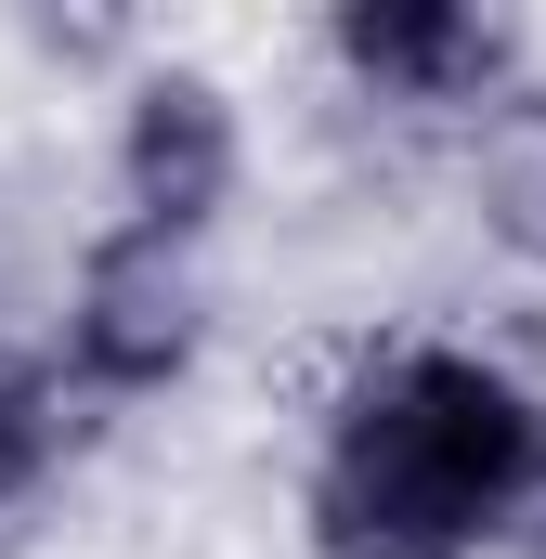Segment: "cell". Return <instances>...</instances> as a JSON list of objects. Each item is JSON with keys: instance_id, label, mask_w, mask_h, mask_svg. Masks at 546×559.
Wrapping results in <instances>:
<instances>
[{"instance_id": "obj_1", "label": "cell", "mask_w": 546, "mask_h": 559, "mask_svg": "<svg viewBox=\"0 0 546 559\" xmlns=\"http://www.w3.org/2000/svg\"><path fill=\"white\" fill-rule=\"evenodd\" d=\"M546 455V391L482 338H378L312 404L299 559H495L521 468Z\"/></svg>"}, {"instance_id": "obj_2", "label": "cell", "mask_w": 546, "mask_h": 559, "mask_svg": "<svg viewBox=\"0 0 546 559\" xmlns=\"http://www.w3.org/2000/svg\"><path fill=\"white\" fill-rule=\"evenodd\" d=\"M209 248H169V235H131V222H92L79 261L52 286V325L39 352L66 365V391L92 417H143L169 404L195 365H209Z\"/></svg>"}, {"instance_id": "obj_3", "label": "cell", "mask_w": 546, "mask_h": 559, "mask_svg": "<svg viewBox=\"0 0 546 559\" xmlns=\"http://www.w3.org/2000/svg\"><path fill=\"white\" fill-rule=\"evenodd\" d=\"M105 222L169 235V248H209L248 195V105L222 66L195 52H143L118 66V105H105Z\"/></svg>"}, {"instance_id": "obj_4", "label": "cell", "mask_w": 546, "mask_h": 559, "mask_svg": "<svg viewBox=\"0 0 546 559\" xmlns=\"http://www.w3.org/2000/svg\"><path fill=\"white\" fill-rule=\"evenodd\" d=\"M312 39H325V66L352 79V105L416 118V131H455V143L534 79V39H521V13H495V0H339Z\"/></svg>"}, {"instance_id": "obj_5", "label": "cell", "mask_w": 546, "mask_h": 559, "mask_svg": "<svg viewBox=\"0 0 546 559\" xmlns=\"http://www.w3.org/2000/svg\"><path fill=\"white\" fill-rule=\"evenodd\" d=\"M92 429H105V417L66 391V365H52L39 338L0 352V559L39 534V508L66 495V468L92 455Z\"/></svg>"}, {"instance_id": "obj_6", "label": "cell", "mask_w": 546, "mask_h": 559, "mask_svg": "<svg viewBox=\"0 0 546 559\" xmlns=\"http://www.w3.org/2000/svg\"><path fill=\"white\" fill-rule=\"evenodd\" d=\"M468 222L495 261L546 274V79H521L482 131H468Z\"/></svg>"}, {"instance_id": "obj_7", "label": "cell", "mask_w": 546, "mask_h": 559, "mask_svg": "<svg viewBox=\"0 0 546 559\" xmlns=\"http://www.w3.org/2000/svg\"><path fill=\"white\" fill-rule=\"evenodd\" d=\"M495 559H546V455L521 468V508H508V534H495Z\"/></svg>"}]
</instances>
